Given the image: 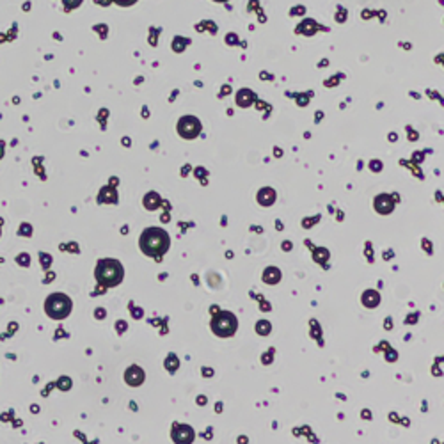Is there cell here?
Masks as SVG:
<instances>
[{
    "mask_svg": "<svg viewBox=\"0 0 444 444\" xmlns=\"http://www.w3.org/2000/svg\"><path fill=\"white\" fill-rule=\"evenodd\" d=\"M169 238L162 230H146L140 237V249L144 251L148 256H160L167 251Z\"/></svg>",
    "mask_w": 444,
    "mask_h": 444,
    "instance_id": "obj_1",
    "label": "cell"
},
{
    "mask_svg": "<svg viewBox=\"0 0 444 444\" xmlns=\"http://www.w3.org/2000/svg\"><path fill=\"white\" fill-rule=\"evenodd\" d=\"M96 279L105 286H116L123 279V269L116 260H103L96 267Z\"/></svg>",
    "mask_w": 444,
    "mask_h": 444,
    "instance_id": "obj_2",
    "label": "cell"
},
{
    "mask_svg": "<svg viewBox=\"0 0 444 444\" xmlns=\"http://www.w3.org/2000/svg\"><path fill=\"white\" fill-rule=\"evenodd\" d=\"M45 311H47V315L54 320L66 318L71 311L70 297L63 295V293H54V295H50L47 299V302H45Z\"/></svg>",
    "mask_w": 444,
    "mask_h": 444,
    "instance_id": "obj_3",
    "label": "cell"
},
{
    "mask_svg": "<svg viewBox=\"0 0 444 444\" xmlns=\"http://www.w3.org/2000/svg\"><path fill=\"white\" fill-rule=\"evenodd\" d=\"M211 327L215 329V332H217V334L226 336V334H231V332L235 331L237 324H235L233 315H228V313H222L220 316H217V320H215L213 324H211Z\"/></svg>",
    "mask_w": 444,
    "mask_h": 444,
    "instance_id": "obj_4",
    "label": "cell"
},
{
    "mask_svg": "<svg viewBox=\"0 0 444 444\" xmlns=\"http://www.w3.org/2000/svg\"><path fill=\"white\" fill-rule=\"evenodd\" d=\"M125 378H126V382H128L130 386H139L140 382L144 380V371L140 370V368H137V366H132L128 371H126Z\"/></svg>",
    "mask_w": 444,
    "mask_h": 444,
    "instance_id": "obj_5",
    "label": "cell"
},
{
    "mask_svg": "<svg viewBox=\"0 0 444 444\" xmlns=\"http://www.w3.org/2000/svg\"><path fill=\"white\" fill-rule=\"evenodd\" d=\"M116 2H117V4H123V6H125V4H130V2H133V0H116Z\"/></svg>",
    "mask_w": 444,
    "mask_h": 444,
    "instance_id": "obj_6",
    "label": "cell"
}]
</instances>
